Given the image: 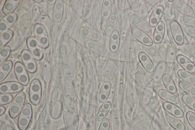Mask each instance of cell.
Here are the masks:
<instances>
[{
    "instance_id": "91938a15",
    "label": "cell",
    "mask_w": 195,
    "mask_h": 130,
    "mask_svg": "<svg viewBox=\"0 0 195 130\" xmlns=\"http://www.w3.org/2000/svg\"><path fill=\"white\" fill-rule=\"evenodd\" d=\"M55 18L56 19H58V20L60 19L61 18V14H59V13H57V14H56L55 15Z\"/></svg>"
},
{
    "instance_id": "9a60e30c",
    "label": "cell",
    "mask_w": 195,
    "mask_h": 130,
    "mask_svg": "<svg viewBox=\"0 0 195 130\" xmlns=\"http://www.w3.org/2000/svg\"><path fill=\"white\" fill-rule=\"evenodd\" d=\"M31 118L20 115L18 121V128L21 130L27 129L30 123Z\"/></svg>"
},
{
    "instance_id": "6da1fadb",
    "label": "cell",
    "mask_w": 195,
    "mask_h": 130,
    "mask_svg": "<svg viewBox=\"0 0 195 130\" xmlns=\"http://www.w3.org/2000/svg\"><path fill=\"white\" fill-rule=\"evenodd\" d=\"M132 33L134 38L140 43L146 46L150 47L153 44V41L145 32L138 28H134L132 31Z\"/></svg>"
},
{
    "instance_id": "4dcf8cb0",
    "label": "cell",
    "mask_w": 195,
    "mask_h": 130,
    "mask_svg": "<svg viewBox=\"0 0 195 130\" xmlns=\"http://www.w3.org/2000/svg\"><path fill=\"white\" fill-rule=\"evenodd\" d=\"M10 92L16 93L21 91L23 89V87L19 84L13 82L10 84Z\"/></svg>"
},
{
    "instance_id": "d6986e66",
    "label": "cell",
    "mask_w": 195,
    "mask_h": 130,
    "mask_svg": "<svg viewBox=\"0 0 195 130\" xmlns=\"http://www.w3.org/2000/svg\"><path fill=\"white\" fill-rule=\"evenodd\" d=\"M165 30H166V27H165V23L163 22L160 21L156 26L154 35L164 36Z\"/></svg>"
},
{
    "instance_id": "8fae6325",
    "label": "cell",
    "mask_w": 195,
    "mask_h": 130,
    "mask_svg": "<svg viewBox=\"0 0 195 130\" xmlns=\"http://www.w3.org/2000/svg\"><path fill=\"white\" fill-rule=\"evenodd\" d=\"M162 81L166 90L174 94L176 93L177 90L175 82L169 74H165L162 76Z\"/></svg>"
},
{
    "instance_id": "db71d44e",
    "label": "cell",
    "mask_w": 195,
    "mask_h": 130,
    "mask_svg": "<svg viewBox=\"0 0 195 130\" xmlns=\"http://www.w3.org/2000/svg\"><path fill=\"white\" fill-rule=\"evenodd\" d=\"M0 111H1L0 112V115L1 116L5 113L6 111L5 108L3 107V106H1V107H0Z\"/></svg>"
},
{
    "instance_id": "6f0895ef",
    "label": "cell",
    "mask_w": 195,
    "mask_h": 130,
    "mask_svg": "<svg viewBox=\"0 0 195 130\" xmlns=\"http://www.w3.org/2000/svg\"><path fill=\"white\" fill-rule=\"evenodd\" d=\"M5 77V74L3 72L1 71L0 72V80L2 81Z\"/></svg>"
},
{
    "instance_id": "7c38bea8",
    "label": "cell",
    "mask_w": 195,
    "mask_h": 130,
    "mask_svg": "<svg viewBox=\"0 0 195 130\" xmlns=\"http://www.w3.org/2000/svg\"><path fill=\"white\" fill-rule=\"evenodd\" d=\"M179 86L186 94L195 98V85L184 80H181L178 84Z\"/></svg>"
},
{
    "instance_id": "e7e4bbea",
    "label": "cell",
    "mask_w": 195,
    "mask_h": 130,
    "mask_svg": "<svg viewBox=\"0 0 195 130\" xmlns=\"http://www.w3.org/2000/svg\"><path fill=\"white\" fill-rule=\"evenodd\" d=\"M193 38H194V39H195V35H194V37H193Z\"/></svg>"
},
{
    "instance_id": "bcb514c9",
    "label": "cell",
    "mask_w": 195,
    "mask_h": 130,
    "mask_svg": "<svg viewBox=\"0 0 195 130\" xmlns=\"http://www.w3.org/2000/svg\"><path fill=\"white\" fill-rule=\"evenodd\" d=\"M33 53L35 57H39L41 55V51L39 49H35L34 50Z\"/></svg>"
},
{
    "instance_id": "681fc988",
    "label": "cell",
    "mask_w": 195,
    "mask_h": 130,
    "mask_svg": "<svg viewBox=\"0 0 195 130\" xmlns=\"http://www.w3.org/2000/svg\"><path fill=\"white\" fill-rule=\"evenodd\" d=\"M7 21L8 23H12L15 21V18L12 15H10L8 16L7 18Z\"/></svg>"
},
{
    "instance_id": "83f0119b",
    "label": "cell",
    "mask_w": 195,
    "mask_h": 130,
    "mask_svg": "<svg viewBox=\"0 0 195 130\" xmlns=\"http://www.w3.org/2000/svg\"><path fill=\"white\" fill-rule=\"evenodd\" d=\"M129 5L131 9L133 11L137 12L140 10V7L139 1L138 0H133V1H128Z\"/></svg>"
},
{
    "instance_id": "ee69618b",
    "label": "cell",
    "mask_w": 195,
    "mask_h": 130,
    "mask_svg": "<svg viewBox=\"0 0 195 130\" xmlns=\"http://www.w3.org/2000/svg\"><path fill=\"white\" fill-rule=\"evenodd\" d=\"M159 51H160V55L164 54L166 53L167 49L164 46H159Z\"/></svg>"
},
{
    "instance_id": "9c48e42d",
    "label": "cell",
    "mask_w": 195,
    "mask_h": 130,
    "mask_svg": "<svg viewBox=\"0 0 195 130\" xmlns=\"http://www.w3.org/2000/svg\"><path fill=\"white\" fill-rule=\"evenodd\" d=\"M80 33L84 36L86 37L91 41H99L102 37L99 32L91 28H84L80 30Z\"/></svg>"
},
{
    "instance_id": "30bf717a",
    "label": "cell",
    "mask_w": 195,
    "mask_h": 130,
    "mask_svg": "<svg viewBox=\"0 0 195 130\" xmlns=\"http://www.w3.org/2000/svg\"><path fill=\"white\" fill-rule=\"evenodd\" d=\"M120 43V37L118 31L115 30L113 31L110 37L109 48L111 52L116 53L118 50Z\"/></svg>"
},
{
    "instance_id": "ab89813d",
    "label": "cell",
    "mask_w": 195,
    "mask_h": 130,
    "mask_svg": "<svg viewBox=\"0 0 195 130\" xmlns=\"http://www.w3.org/2000/svg\"><path fill=\"white\" fill-rule=\"evenodd\" d=\"M15 71L17 74H21L24 71V69L21 64L18 63L17 64L15 67Z\"/></svg>"
},
{
    "instance_id": "f546056e",
    "label": "cell",
    "mask_w": 195,
    "mask_h": 130,
    "mask_svg": "<svg viewBox=\"0 0 195 130\" xmlns=\"http://www.w3.org/2000/svg\"><path fill=\"white\" fill-rule=\"evenodd\" d=\"M147 53L150 56H158L160 55L159 46H156L150 48L147 50Z\"/></svg>"
},
{
    "instance_id": "816d5d0a",
    "label": "cell",
    "mask_w": 195,
    "mask_h": 130,
    "mask_svg": "<svg viewBox=\"0 0 195 130\" xmlns=\"http://www.w3.org/2000/svg\"><path fill=\"white\" fill-rule=\"evenodd\" d=\"M48 41L47 39L45 37H42L40 39V43L42 45H45L47 44Z\"/></svg>"
},
{
    "instance_id": "d6a6232c",
    "label": "cell",
    "mask_w": 195,
    "mask_h": 130,
    "mask_svg": "<svg viewBox=\"0 0 195 130\" xmlns=\"http://www.w3.org/2000/svg\"><path fill=\"white\" fill-rule=\"evenodd\" d=\"M193 16H181L180 18V22L183 25H186L187 26H189L191 22Z\"/></svg>"
},
{
    "instance_id": "f907efd6",
    "label": "cell",
    "mask_w": 195,
    "mask_h": 130,
    "mask_svg": "<svg viewBox=\"0 0 195 130\" xmlns=\"http://www.w3.org/2000/svg\"><path fill=\"white\" fill-rule=\"evenodd\" d=\"M37 43L35 40H32L29 43V46L31 47L35 48L36 47Z\"/></svg>"
},
{
    "instance_id": "f1b7e54d",
    "label": "cell",
    "mask_w": 195,
    "mask_h": 130,
    "mask_svg": "<svg viewBox=\"0 0 195 130\" xmlns=\"http://www.w3.org/2000/svg\"><path fill=\"white\" fill-rule=\"evenodd\" d=\"M41 98V94L33 93L30 95V99L31 103L35 105H37L39 103Z\"/></svg>"
},
{
    "instance_id": "3957f363",
    "label": "cell",
    "mask_w": 195,
    "mask_h": 130,
    "mask_svg": "<svg viewBox=\"0 0 195 130\" xmlns=\"http://www.w3.org/2000/svg\"><path fill=\"white\" fill-rule=\"evenodd\" d=\"M164 7L162 5H159L155 9L150 17L149 25L152 27H155L159 22L163 16Z\"/></svg>"
},
{
    "instance_id": "e0dca14e",
    "label": "cell",
    "mask_w": 195,
    "mask_h": 130,
    "mask_svg": "<svg viewBox=\"0 0 195 130\" xmlns=\"http://www.w3.org/2000/svg\"><path fill=\"white\" fill-rule=\"evenodd\" d=\"M32 107L30 104L27 103L25 104L22 110L21 115L25 116V117L32 118Z\"/></svg>"
},
{
    "instance_id": "9f6ffc18",
    "label": "cell",
    "mask_w": 195,
    "mask_h": 130,
    "mask_svg": "<svg viewBox=\"0 0 195 130\" xmlns=\"http://www.w3.org/2000/svg\"><path fill=\"white\" fill-rule=\"evenodd\" d=\"M190 26L194 27H195V17H192V19L191 20V22H190Z\"/></svg>"
},
{
    "instance_id": "5bb4252c",
    "label": "cell",
    "mask_w": 195,
    "mask_h": 130,
    "mask_svg": "<svg viewBox=\"0 0 195 130\" xmlns=\"http://www.w3.org/2000/svg\"><path fill=\"white\" fill-rule=\"evenodd\" d=\"M182 100L187 107L195 111V98L194 97L186 94L183 95Z\"/></svg>"
},
{
    "instance_id": "8992f818",
    "label": "cell",
    "mask_w": 195,
    "mask_h": 130,
    "mask_svg": "<svg viewBox=\"0 0 195 130\" xmlns=\"http://www.w3.org/2000/svg\"><path fill=\"white\" fill-rule=\"evenodd\" d=\"M158 94L161 98L166 102L177 104L180 102V99L175 94L165 89H160Z\"/></svg>"
},
{
    "instance_id": "277c9868",
    "label": "cell",
    "mask_w": 195,
    "mask_h": 130,
    "mask_svg": "<svg viewBox=\"0 0 195 130\" xmlns=\"http://www.w3.org/2000/svg\"><path fill=\"white\" fill-rule=\"evenodd\" d=\"M86 45L89 50L98 54L104 55L107 53L106 47L97 41H88L86 42Z\"/></svg>"
},
{
    "instance_id": "94428289",
    "label": "cell",
    "mask_w": 195,
    "mask_h": 130,
    "mask_svg": "<svg viewBox=\"0 0 195 130\" xmlns=\"http://www.w3.org/2000/svg\"><path fill=\"white\" fill-rule=\"evenodd\" d=\"M3 44V43L2 40H1V41H0V46H1V47H2Z\"/></svg>"
},
{
    "instance_id": "7a4b0ae2",
    "label": "cell",
    "mask_w": 195,
    "mask_h": 130,
    "mask_svg": "<svg viewBox=\"0 0 195 130\" xmlns=\"http://www.w3.org/2000/svg\"><path fill=\"white\" fill-rule=\"evenodd\" d=\"M130 20L132 23L138 29L145 32H151V26L143 18L136 15H133L131 16Z\"/></svg>"
},
{
    "instance_id": "ffe728a7",
    "label": "cell",
    "mask_w": 195,
    "mask_h": 130,
    "mask_svg": "<svg viewBox=\"0 0 195 130\" xmlns=\"http://www.w3.org/2000/svg\"><path fill=\"white\" fill-rule=\"evenodd\" d=\"M26 99V95L24 93L22 92L19 93L15 97L13 101V104H18L22 106L24 104Z\"/></svg>"
},
{
    "instance_id": "c3c4849f",
    "label": "cell",
    "mask_w": 195,
    "mask_h": 130,
    "mask_svg": "<svg viewBox=\"0 0 195 130\" xmlns=\"http://www.w3.org/2000/svg\"><path fill=\"white\" fill-rule=\"evenodd\" d=\"M2 36L4 39L5 40H8L10 39L11 36H10L9 33L5 32L3 34Z\"/></svg>"
},
{
    "instance_id": "52a82bcc",
    "label": "cell",
    "mask_w": 195,
    "mask_h": 130,
    "mask_svg": "<svg viewBox=\"0 0 195 130\" xmlns=\"http://www.w3.org/2000/svg\"><path fill=\"white\" fill-rule=\"evenodd\" d=\"M138 58L141 64L147 71L151 73L154 71V67L152 61L146 54L143 52H140Z\"/></svg>"
},
{
    "instance_id": "1f68e13d",
    "label": "cell",
    "mask_w": 195,
    "mask_h": 130,
    "mask_svg": "<svg viewBox=\"0 0 195 130\" xmlns=\"http://www.w3.org/2000/svg\"><path fill=\"white\" fill-rule=\"evenodd\" d=\"M31 92L33 93H40L41 91V87L38 82H33L30 87Z\"/></svg>"
},
{
    "instance_id": "f6af8a7d",
    "label": "cell",
    "mask_w": 195,
    "mask_h": 130,
    "mask_svg": "<svg viewBox=\"0 0 195 130\" xmlns=\"http://www.w3.org/2000/svg\"><path fill=\"white\" fill-rule=\"evenodd\" d=\"M8 55V51L6 49H3L1 50V56L3 57H6Z\"/></svg>"
},
{
    "instance_id": "f35d334b",
    "label": "cell",
    "mask_w": 195,
    "mask_h": 130,
    "mask_svg": "<svg viewBox=\"0 0 195 130\" xmlns=\"http://www.w3.org/2000/svg\"><path fill=\"white\" fill-rule=\"evenodd\" d=\"M11 64L8 63H5L1 66V69L5 72H8L11 69Z\"/></svg>"
},
{
    "instance_id": "6125c7cd",
    "label": "cell",
    "mask_w": 195,
    "mask_h": 130,
    "mask_svg": "<svg viewBox=\"0 0 195 130\" xmlns=\"http://www.w3.org/2000/svg\"><path fill=\"white\" fill-rule=\"evenodd\" d=\"M169 2H174V1H173V0H172H172H171V1H170V0H169Z\"/></svg>"
},
{
    "instance_id": "2e32d148",
    "label": "cell",
    "mask_w": 195,
    "mask_h": 130,
    "mask_svg": "<svg viewBox=\"0 0 195 130\" xmlns=\"http://www.w3.org/2000/svg\"><path fill=\"white\" fill-rule=\"evenodd\" d=\"M22 109V106L15 104H12L9 110V114L13 118L17 117L20 114Z\"/></svg>"
},
{
    "instance_id": "680465c9",
    "label": "cell",
    "mask_w": 195,
    "mask_h": 130,
    "mask_svg": "<svg viewBox=\"0 0 195 130\" xmlns=\"http://www.w3.org/2000/svg\"><path fill=\"white\" fill-rule=\"evenodd\" d=\"M62 5L60 3H58L56 4V8L58 10H60L62 9Z\"/></svg>"
},
{
    "instance_id": "4fadbf2b",
    "label": "cell",
    "mask_w": 195,
    "mask_h": 130,
    "mask_svg": "<svg viewBox=\"0 0 195 130\" xmlns=\"http://www.w3.org/2000/svg\"><path fill=\"white\" fill-rule=\"evenodd\" d=\"M112 9V5L110 0L104 1L103 3L102 12V18L103 21H107L111 14Z\"/></svg>"
},
{
    "instance_id": "cb8c5ba5",
    "label": "cell",
    "mask_w": 195,
    "mask_h": 130,
    "mask_svg": "<svg viewBox=\"0 0 195 130\" xmlns=\"http://www.w3.org/2000/svg\"><path fill=\"white\" fill-rule=\"evenodd\" d=\"M178 12L181 14L184 15V16H192L194 14V10L190 6L187 4L182 9Z\"/></svg>"
},
{
    "instance_id": "60d3db41",
    "label": "cell",
    "mask_w": 195,
    "mask_h": 130,
    "mask_svg": "<svg viewBox=\"0 0 195 130\" xmlns=\"http://www.w3.org/2000/svg\"><path fill=\"white\" fill-rule=\"evenodd\" d=\"M26 67L30 71H33L35 69L36 66L35 63L31 62L26 64Z\"/></svg>"
},
{
    "instance_id": "be15d7a7",
    "label": "cell",
    "mask_w": 195,
    "mask_h": 130,
    "mask_svg": "<svg viewBox=\"0 0 195 130\" xmlns=\"http://www.w3.org/2000/svg\"><path fill=\"white\" fill-rule=\"evenodd\" d=\"M49 2H53V1H48Z\"/></svg>"
},
{
    "instance_id": "603a6c76",
    "label": "cell",
    "mask_w": 195,
    "mask_h": 130,
    "mask_svg": "<svg viewBox=\"0 0 195 130\" xmlns=\"http://www.w3.org/2000/svg\"><path fill=\"white\" fill-rule=\"evenodd\" d=\"M170 29L172 35L177 33L182 30L179 24L176 20H173L171 22L170 24Z\"/></svg>"
},
{
    "instance_id": "7bdbcfd3",
    "label": "cell",
    "mask_w": 195,
    "mask_h": 130,
    "mask_svg": "<svg viewBox=\"0 0 195 130\" xmlns=\"http://www.w3.org/2000/svg\"><path fill=\"white\" fill-rule=\"evenodd\" d=\"M187 82L195 85V75L191 73L190 77Z\"/></svg>"
},
{
    "instance_id": "74e56055",
    "label": "cell",
    "mask_w": 195,
    "mask_h": 130,
    "mask_svg": "<svg viewBox=\"0 0 195 130\" xmlns=\"http://www.w3.org/2000/svg\"><path fill=\"white\" fill-rule=\"evenodd\" d=\"M187 51L189 54L193 57L195 56V47L192 46H189L187 47Z\"/></svg>"
},
{
    "instance_id": "ac0fdd59",
    "label": "cell",
    "mask_w": 195,
    "mask_h": 130,
    "mask_svg": "<svg viewBox=\"0 0 195 130\" xmlns=\"http://www.w3.org/2000/svg\"><path fill=\"white\" fill-rule=\"evenodd\" d=\"M174 41L179 46L182 45L184 44V38L182 30L175 34L172 35Z\"/></svg>"
},
{
    "instance_id": "e575fe53",
    "label": "cell",
    "mask_w": 195,
    "mask_h": 130,
    "mask_svg": "<svg viewBox=\"0 0 195 130\" xmlns=\"http://www.w3.org/2000/svg\"><path fill=\"white\" fill-rule=\"evenodd\" d=\"M186 4H187L182 1L177 0V1H175L174 5L176 9L179 12L185 6Z\"/></svg>"
},
{
    "instance_id": "8d00e7d4",
    "label": "cell",
    "mask_w": 195,
    "mask_h": 130,
    "mask_svg": "<svg viewBox=\"0 0 195 130\" xmlns=\"http://www.w3.org/2000/svg\"><path fill=\"white\" fill-rule=\"evenodd\" d=\"M0 91L1 93H6L10 92V87L8 85L4 84H1V87H0Z\"/></svg>"
},
{
    "instance_id": "5b68a950",
    "label": "cell",
    "mask_w": 195,
    "mask_h": 130,
    "mask_svg": "<svg viewBox=\"0 0 195 130\" xmlns=\"http://www.w3.org/2000/svg\"><path fill=\"white\" fill-rule=\"evenodd\" d=\"M163 107L164 110L170 113L179 118L183 117L184 113L182 109L177 106V104L172 103L165 102Z\"/></svg>"
},
{
    "instance_id": "7dc6e473",
    "label": "cell",
    "mask_w": 195,
    "mask_h": 130,
    "mask_svg": "<svg viewBox=\"0 0 195 130\" xmlns=\"http://www.w3.org/2000/svg\"><path fill=\"white\" fill-rule=\"evenodd\" d=\"M13 5L12 4L8 3L6 5L5 9L8 12H11L13 10Z\"/></svg>"
},
{
    "instance_id": "7402d4cb",
    "label": "cell",
    "mask_w": 195,
    "mask_h": 130,
    "mask_svg": "<svg viewBox=\"0 0 195 130\" xmlns=\"http://www.w3.org/2000/svg\"><path fill=\"white\" fill-rule=\"evenodd\" d=\"M187 122L191 128L195 130V114L193 112L189 111L186 114Z\"/></svg>"
},
{
    "instance_id": "03108f58",
    "label": "cell",
    "mask_w": 195,
    "mask_h": 130,
    "mask_svg": "<svg viewBox=\"0 0 195 130\" xmlns=\"http://www.w3.org/2000/svg\"><path fill=\"white\" fill-rule=\"evenodd\" d=\"M194 58H195V56H194Z\"/></svg>"
},
{
    "instance_id": "f5cc1de1",
    "label": "cell",
    "mask_w": 195,
    "mask_h": 130,
    "mask_svg": "<svg viewBox=\"0 0 195 130\" xmlns=\"http://www.w3.org/2000/svg\"><path fill=\"white\" fill-rule=\"evenodd\" d=\"M7 26L5 23H1L0 25V29L2 31L5 30L7 29Z\"/></svg>"
},
{
    "instance_id": "ba28073f",
    "label": "cell",
    "mask_w": 195,
    "mask_h": 130,
    "mask_svg": "<svg viewBox=\"0 0 195 130\" xmlns=\"http://www.w3.org/2000/svg\"><path fill=\"white\" fill-rule=\"evenodd\" d=\"M166 121L170 126L175 130H185L184 124L179 118L168 113L166 115Z\"/></svg>"
},
{
    "instance_id": "44dd1931",
    "label": "cell",
    "mask_w": 195,
    "mask_h": 130,
    "mask_svg": "<svg viewBox=\"0 0 195 130\" xmlns=\"http://www.w3.org/2000/svg\"><path fill=\"white\" fill-rule=\"evenodd\" d=\"M0 96V104L1 105L9 104L11 102L13 98L11 95L8 94H1Z\"/></svg>"
},
{
    "instance_id": "11a10c76",
    "label": "cell",
    "mask_w": 195,
    "mask_h": 130,
    "mask_svg": "<svg viewBox=\"0 0 195 130\" xmlns=\"http://www.w3.org/2000/svg\"><path fill=\"white\" fill-rule=\"evenodd\" d=\"M36 32L37 33L40 35L43 34L44 33V30H43V28L41 27L38 28L36 29Z\"/></svg>"
},
{
    "instance_id": "4316f807",
    "label": "cell",
    "mask_w": 195,
    "mask_h": 130,
    "mask_svg": "<svg viewBox=\"0 0 195 130\" xmlns=\"http://www.w3.org/2000/svg\"><path fill=\"white\" fill-rule=\"evenodd\" d=\"M182 68L185 71L189 73H195V65L191 61L187 63Z\"/></svg>"
},
{
    "instance_id": "b9f144b4",
    "label": "cell",
    "mask_w": 195,
    "mask_h": 130,
    "mask_svg": "<svg viewBox=\"0 0 195 130\" xmlns=\"http://www.w3.org/2000/svg\"><path fill=\"white\" fill-rule=\"evenodd\" d=\"M23 59L25 62H28V61L30 60L31 59V55L29 53H25L23 54Z\"/></svg>"
},
{
    "instance_id": "d590c367",
    "label": "cell",
    "mask_w": 195,
    "mask_h": 130,
    "mask_svg": "<svg viewBox=\"0 0 195 130\" xmlns=\"http://www.w3.org/2000/svg\"><path fill=\"white\" fill-rule=\"evenodd\" d=\"M19 81L24 85H26L28 83V77L26 74H22L19 78Z\"/></svg>"
},
{
    "instance_id": "484cf974",
    "label": "cell",
    "mask_w": 195,
    "mask_h": 130,
    "mask_svg": "<svg viewBox=\"0 0 195 130\" xmlns=\"http://www.w3.org/2000/svg\"><path fill=\"white\" fill-rule=\"evenodd\" d=\"M176 60L178 63L182 67L185 65L187 63L190 62V59L184 55L179 54L177 56Z\"/></svg>"
},
{
    "instance_id": "836d02e7",
    "label": "cell",
    "mask_w": 195,
    "mask_h": 130,
    "mask_svg": "<svg viewBox=\"0 0 195 130\" xmlns=\"http://www.w3.org/2000/svg\"><path fill=\"white\" fill-rule=\"evenodd\" d=\"M184 30L186 34L192 38H193L195 35V27L187 26L184 28Z\"/></svg>"
},
{
    "instance_id": "d4e9b609",
    "label": "cell",
    "mask_w": 195,
    "mask_h": 130,
    "mask_svg": "<svg viewBox=\"0 0 195 130\" xmlns=\"http://www.w3.org/2000/svg\"><path fill=\"white\" fill-rule=\"evenodd\" d=\"M191 74V73H189L183 69L179 70L177 73V74L180 78L183 80L187 82L188 81Z\"/></svg>"
}]
</instances>
